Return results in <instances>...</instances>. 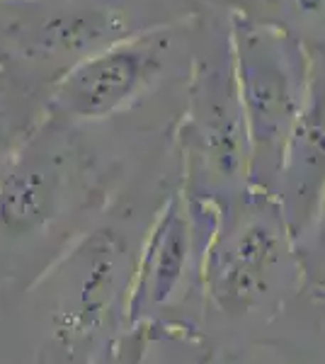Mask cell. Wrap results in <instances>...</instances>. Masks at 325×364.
Instances as JSON below:
<instances>
[{
    "label": "cell",
    "mask_w": 325,
    "mask_h": 364,
    "mask_svg": "<svg viewBox=\"0 0 325 364\" xmlns=\"http://www.w3.org/2000/svg\"><path fill=\"white\" fill-rule=\"evenodd\" d=\"M0 3H10V0H0Z\"/></svg>",
    "instance_id": "52a82bcc"
},
{
    "label": "cell",
    "mask_w": 325,
    "mask_h": 364,
    "mask_svg": "<svg viewBox=\"0 0 325 364\" xmlns=\"http://www.w3.org/2000/svg\"><path fill=\"white\" fill-rule=\"evenodd\" d=\"M0 73H3V68H0Z\"/></svg>",
    "instance_id": "ba28073f"
},
{
    "label": "cell",
    "mask_w": 325,
    "mask_h": 364,
    "mask_svg": "<svg viewBox=\"0 0 325 364\" xmlns=\"http://www.w3.org/2000/svg\"><path fill=\"white\" fill-rule=\"evenodd\" d=\"M199 15L146 29L75 63L46 95V114L85 132L127 122L170 75L190 73Z\"/></svg>",
    "instance_id": "7a4b0ae2"
},
{
    "label": "cell",
    "mask_w": 325,
    "mask_h": 364,
    "mask_svg": "<svg viewBox=\"0 0 325 364\" xmlns=\"http://www.w3.org/2000/svg\"><path fill=\"white\" fill-rule=\"evenodd\" d=\"M226 13L250 136V178H279L289 139L309 97L311 51L275 22L238 10Z\"/></svg>",
    "instance_id": "3957f363"
},
{
    "label": "cell",
    "mask_w": 325,
    "mask_h": 364,
    "mask_svg": "<svg viewBox=\"0 0 325 364\" xmlns=\"http://www.w3.org/2000/svg\"><path fill=\"white\" fill-rule=\"evenodd\" d=\"M197 0H10L0 3V68L46 100L63 73L146 29L190 20Z\"/></svg>",
    "instance_id": "6da1fadb"
},
{
    "label": "cell",
    "mask_w": 325,
    "mask_h": 364,
    "mask_svg": "<svg viewBox=\"0 0 325 364\" xmlns=\"http://www.w3.org/2000/svg\"><path fill=\"white\" fill-rule=\"evenodd\" d=\"M226 10L284 27L311 54L325 51V0H226Z\"/></svg>",
    "instance_id": "8992f818"
},
{
    "label": "cell",
    "mask_w": 325,
    "mask_h": 364,
    "mask_svg": "<svg viewBox=\"0 0 325 364\" xmlns=\"http://www.w3.org/2000/svg\"><path fill=\"white\" fill-rule=\"evenodd\" d=\"M175 136L187 158L218 185L250 175V136L240 102L228 13L197 17L182 109Z\"/></svg>",
    "instance_id": "277c9868"
},
{
    "label": "cell",
    "mask_w": 325,
    "mask_h": 364,
    "mask_svg": "<svg viewBox=\"0 0 325 364\" xmlns=\"http://www.w3.org/2000/svg\"><path fill=\"white\" fill-rule=\"evenodd\" d=\"M311 85L304 112L284 151L279 178L294 190L309 192L325 182V51H313Z\"/></svg>",
    "instance_id": "5b68a950"
}]
</instances>
